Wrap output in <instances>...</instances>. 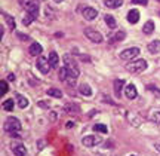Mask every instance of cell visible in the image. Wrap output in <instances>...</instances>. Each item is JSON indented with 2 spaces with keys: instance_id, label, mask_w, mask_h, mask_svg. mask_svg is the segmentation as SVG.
Returning a JSON list of instances; mask_svg holds the SVG:
<instances>
[{
  "instance_id": "8d00e7d4",
  "label": "cell",
  "mask_w": 160,
  "mask_h": 156,
  "mask_svg": "<svg viewBox=\"0 0 160 156\" xmlns=\"http://www.w3.org/2000/svg\"><path fill=\"white\" fill-rule=\"evenodd\" d=\"M154 149H156V150H157V152H159V153H160V144H159V143H156V144H154Z\"/></svg>"
},
{
  "instance_id": "7c38bea8",
  "label": "cell",
  "mask_w": 160,
  "mask_h": 156,
  "mask_svg": "<svg viewBox=\"0 0 160 156\" xmlns=\"http://www.w3.org/2000/svg\"><path fill=\"white\" fill-rule=\"evenodd\" d=\"M128 21L131 24H137L139 21V12L137 9H131L129 13H128Z\"/></svg>"
},
{
  "instance_id": "e575fe53",
  "label": "cell",
  "mask_w": 160,
  "mask_h": 156,
  "mask_svg": "<svg viewBox=\"0 0 160 156\" xmlns=\"http://www.w3.org/2000/svg\"><path fill=\"white\" fill-rule=\"evenodd\" d=\"M51 121L52 122L57 121V113H55V112H51Z\"/></svg>"
},
{
  "instance_id": "d6a6232c",
  "label": "cell",
  "mask_w": 160,
  "mask_h": 156,
  "mask_svg": "<svg viewBox=\"0 0 160 156\" xmlns=\"http://www.w3.org/2000/svg\"><path fill=\"white\" fill-rule=\"evenodd\" d=\"M132 3H133V5H142V6H145V5H147V0H132Z\"/></svg>"
},
{
  "instance_id": "836d02e7",
  "label": "cell",
  "mask_w": 160,
  "mask_h": 156,
  "mask_svg": "<svg viewBox=\"0 0 160 156\" xmlns=\"http://www.w3.org/2000/svg\"><path fill=\"white\" fill-rule=\"evenodd\" d=\"M39 106L42 109H46V107H49V103H46V101H39Z\"/></svg>"
},
{
  "instance_id": "d590c367",
  "label": "cell",
  "mask_w": 160,
  "mask_h": 156,
  "mask_svg": "<svg viewBox=\"0 0 160 156\" xmlns=\"http://www.w3.org/2000/svg\"><path fill=\"white\" fill-rule=\"evenodd\" d=\"M67 128H73L74 127V122H67V125H65Z\"/></svg>"
},
{
  "instance_id": "8992f818",
  "label": "cell",
  "mask_w": 160,
  "mask_h": 156,
  "mask_svg": "<svg viewBox=\"0 0 160 156\" xmlns=\"http://www.w3.org/2000/svg\"><path fill=\"white\" fill-rule=\"evenodd\" d=\"M51 63H49V58L46 57H39L37 58V69L43 73V75H46V73H49L51 71Z\"/></svg>"
},
{
  "instance_id": "9a60e30c",
  "label": "cell",
  "mask_w": 160,
  "mask_h": 156,
  "mask_svg": "<svg viewBox=\"0 0 160 156\" xmlns=\"http://www.w3.org/2000/svg\"><path fill=\"white\" fill-rule=\"evenodd\" d=\"M123 86H125V81H123V79H117V81H114V92H116V97H119V98H120V92H122Z\"/></svg>"
},
{
  "instance_id": "6da1fadb",
  "label": "cell",
  "mask_w": 160,
  "mask_h": 156,
  "mask_svg": "<svg viewBox=\"0 0 160 156\" xmlns=\"http://www.w3.org/2000/svg\"><path fill=\"white\" fill-rule=\"evenodd\" d=\"M64 63H65V69H67V71H68V77H73V79L79 77L80 69H79L77 63H76L73 58L70 57V55H64Z\"/></svg>"
},
{
  "instance_id": "5bb4252c",
  "label": "cell",
  "mask_w": 160,
  "mask_h": 156,
  "mask_svg": "<svg viewBox=\"0 0 160 156\" xmlns=\"http://www.w3.org/2000/svg\"><path fill=\"white\" fill-rule=\"evenodd\" d=\"M80 106L79 104H67L65 106V112L67 113H70V115H77V113H80Z\"/></svg>"
},
{
  "instance_id": "8fae6325",
  "label": "cell",
  "mask_w": 160,
  "mask_h": 156,
  "mask_svg": "<svg viewBox=\"0 0 160 156\" xmlns=\"http://www.w3.org/2000/svg\"><path fill=\"white\" fill-rule=\"evenodd\" d=\"M125 37H126L125 31H116V33H113V34L108 37V42H110V43H116V42L123 40Z\"/></svg>"
},
{
  "instance_id": "ac0fdd59",
  "label": "cell",
  "mask_w": 160,
  "mask_h": 156,
  "mask_svg": "<svg viewBox=\"0 0 160 156\" xmlns=\"http://www.w3.org/2000/svg\"><path fill=\"white\" fill-rule=\"evenodd\" d=\"M80 92H82V95H85V97H91L92 88L89 86L88 83H82V85H80Z\"/></svg>"
},
{
  "instance_id": "484cf974",
  "label": "cell",
  "mask_w": 160,
  "mask_h": 156,
  "mask_svg": "<svg viewBox=\"0 0 160 156\" xmlns=\"http://www.w3.org/2000/svg\"><path fill=\"white\" fill-rule=\"evenodd\" d=\"M13 100L9 98V100H6V101H3V110H6V112H12L13 110Z\"/></svg>"
},
{
  "instance_id": "74e56055",
  "label": "cell",
  "mask_w": 160,
  "mask_h": 156,
  "mask_svg": "<svg viewBox=\"0 0 160 156\" xmlns=\"http://www.w3.org/2000/svg\"><path fill=\"white\" fill-rule=\"evenodd\" d=\"M8 79H9V81H15V76H13V75H9V76H8Z\"/></svg>"
},
{
  "instance_id": "4316f807",
  "label": "cell",
  "mask_w": 160,
  "mask_h": 156,
  "mask_svg": "<svg viewBox=\"0 0 160 156\" xmlns=\"http://www.w3.org/2000/svg\"><path fill=\"white\" fill-rule=\"evenodd\" d=\"M27 12H28V13H31L34 19H37V17H39V3H37V5H34V6H31L30 9H27Z\"/></svg>"
},
{
  "instance_id": "ffe728a7",
  "label": "cell",
  "mask_w": 160,
  "mask_h": 156,
  "mask_svg": "<svg viewBox=\"0 0 160 156\" xmlns=\"http://www.w3.org/2000/svg\"><path fill=\"white\" fill-rule=\"evenodd\" d=\"M48 58H49V63H51L52 67H58V63H59V57H58L57 52H51Z\"/></svg>"
},
{
  "instance_id": "3957f363",
  "label": "cell",
  "mask_w": 160,
  "mask_h": 156,
  "mask_svg": "<svg viewBox=\"0 0 160 156\" xmlns=\"http://www.w3.org/2000/svg\"><path fill=\"white\" fill-rule=\"evenodd\" d=\"M5 131L6 133H18V131H21V122L18 121L17 117H13V116H11V117H8L5 122Z\"/></svg>"
},
{
  "instance_id": "1f68e13d",
  "label": "cell",
  "mask_w": 160,
  "mask_h": 156,
  "mask_svg": "<svg viewBox=\"0 0 160 156\" xmlns=\"http://www.w3.org/2000/svg\"><path fill=\"white\" fill-rule=\"evenodd\" d=\"M147 89H148V91H154L156 95H157V97H160V91L156 86H153V85H148V86H147Z\"/></svg>"
},
{
  "instance_id": "9c48e42d",
  "label": "cell",
  "mask_w": 160,
  "mask_h": 156,
  "mask_svg": "<svg viewBox=\"0 0 160 156\" xmlns=\"http://www.w3.org/2000/svg\"><path fill=\"white\" fill-rule=\"evenodd\" d=\"M125 95H126V98L128 100H133V98H137V95H138V91H137V86L135 85H126L125 88Z\"/></svg>"
},
{
  "instance_id": "7402d4cb",
  "label": "cell",
  "mask_w": 160,
  "mask_h": 156,
  "mask_svg": "<svg viewBox=\"0 0 160 156\" xmlns=\"http://www.w3.org/2000/svg\"><path fill=\"white\" fill-rule=\"evenodd\" d=\"M13 153H15V156H25L27 155V149H25L22 144L15 146V147H13Z\"/></svg>"
},
{
  "instance_id": "d4e9b609",
  "label": "cell",
  "mask_w": 160,
  "mask_h": 156,
  "mask_svg": "<svg viewBox=\"0 0 160 156\" xmlns=\"http://www.w3.org/2000/svg\"><path fill=\"white\" fill-rule=\"evenodd\" d=\"M93 131H97V133H102V134H107L108 133V128L102 125V123H95L93 125Z\"/></svg>"
},
{
  "instance_id": "5b68a950",
  "label": "cell",
  "mask_w": 160,
  "mask_h": 156,
  "mask_svg": "<svg viewBox=\"0 0 160 156\" xmlns=\"http://www.w3.org/2000/svg\"><path fill=\"white\" fill-rule=\"evenodd\" d=\"M85 36L91 42H93V43H101V42H102V36H101V33L97 31V30H93V29H89V27L85 29Z\"/></svg>"
},
{
  "instance_id": "60d3db41",
  "label": "cell",
  "mask_w": 160,
  "mask_h": 156,
  "mask_svg": "<svg viewBox=\"0 0 160 156\" xmlns=\"http://www.w3.org/2000/svg\"><path fill=\"white\" fill-rule=\"evenodd\" d=\"M42 2H45V0H42Z\"/></svg>"
},
{
  "instance_id": "83f0119b",
  "label": "cell",
  "mask_w": 160,
  "mask_h": 156,
  "mask_svg": "<svg viewBox=\"0 0 160 156\" xmlns=\"http://www.w3.org/2000/svg\"><path fill=\"white\" fill-rule=\"evenodd\" d=\"M31 21H34V18H33V15H31V13H28V12H27V13L22 17V24H24V25H30V24H31Z\"/></svg>"
},
{
  "instance_id": "603a6c76",
  "label": "cell",
  "mask_w": 160,
  "mask_h": 156,
  "mask_svg": "<svg viewBox=\"0 0 160 156\" xmlns=\"http://www.w3.org/2000/svg\"><path fill=\"white\" fill-rule=\"evenodd\" d=\"M2 15H3V18H5V21H6V24H8V25H9V29H15V19H13V18L11 17V15H8V13H6V12H3V13H2Z\"/></svg>"
},
{
  "instance_id": "f546056e",
  "label": "cell",
  "mask_w": 160,
  "mask_h": 156,
  "mask_svg": "<svg viewBox=\"0 0 160 156\" xmlns=\"http://www.w3.org/2000/svg\"><path fill=\"white\" fill-rule=\"evenodd\" d=\"M67 77H68V71H67V69H65V67L59 69V81H65Z\"/></svg>"
},
{
  "instance_id": "7a4b0ae2",
  "label": "cell",
  "mask_w": 160,
  "mask_h": 156,
  "mask_svg": "<svg viewBox=\"0 0 160 156\" xmlns=\"http://www.w3.org/2000/svg\"><path fill=\"white\" fill-rule=\"evenodd\" d=\"M126 69L129 73H141L147 69V61L145 60H135V61H131V63L126 65Z\"/></svg>"
},
{
  "instance_id": "ab89813d",
  "label": "cell",
  "mask_w": 160,
  "mask_h": 156,
  "mask_svg": "<svg viewBox=\"0 0 160 156\" xmlns=\"http://www.w3.org/2000/svg\"><path fill=\"white\" fill-rule=\"evenodd\" d=\"M131 156H135V155H131Z\"/></svg>"
},
{
  "instance_id": "d6986e66",
  "label": "cell",
  "mask_w": 160,
  "mask_h": 156,
  "mask_svg": "<svg viewBox=\"0 0 160 156\" xmlns=\"http://www.w3.org/2000/svg\"><path fill=\"white\" fill-rule=\"evenodd\" d=\"M107 8H111V9H114V8H119V6L123 5V0H105L104 2Z\"/></svg>"
},
{
  "instance_id": "e0dca14e",
  "label": "cell",
  "mask_w": 160,
  "mask_h": 156,
  "mask_svg": "<svg viewBox=\"0 0 160 156\" xmlns=\"http://www.w3.org/2000/svg\"><path fill=\"white\" fill-rule=\"evenodd\" d=\"M17 103H18V106H19L21 109L28 107V100L25 98L24 95H21V94H17Z\"/></svg>"
},
{
  "instance_id": "f1b7e54d",
  "label": "cell",
  "mask_w": 160,
  "mask_h": 156,
  "mask_svg": "<svg viewBox=\"0 0 160 156\" xmlns=\"http://www.w3.org/2000/svg\"><path fill=\"white\" fill-rule=\"evenodd\" d=\"M150 121L157 123V125H160V112H153L151 116H150Z\"/></svg>"
},
{
  "instance_id": "277c9868",
  "label": "cell",
  "mask_w": 160,
  "mask_h": 156,
  "mask_svg": "<svg viewBox=\"0 0 160 156\" xmlns=\"http://www.w3.org/2000/svg\"><path fill=\"white\" fill-rule=\"evenodd\" d=\"M139 55V49L138 48H129V49H125V51L120 52V60L123 61H131L135 57Z\"/></svg>"
},
{
  "instance_id": "2e32d148",
  "label": "cell",
  "mask_w": 160,
  "mask_h": 156,
  "mask_svg": "<svg viewBox=\"0 0 160 156\" xmlns=\"http://www.w3.org/2000/svg\"><path fill=\"white\" fill-rule=\"evenodd\" d=\"M148 51L151 54H157L160 52V40H153L148 43Z\"/></svg>"
},
{
  "instance_id": "52a82bcc",
  "label": "cell",
  "mask_w": 160,
  "mask_h": 156,
  "mask_svg": "<svg viewBox=\"0 0 160 156\" xmlns=\"http://www.w3.org/2000/svg\"><path fill=\"white\" fill-rule=\"evenodd\" d=\"M82 143H83V146H86V147H93V146H97L101 143V138L97 137V135H86V137H83Z\"/></svg>"
},
{
  "instance_id": "30bf717a",
  "label": "cell",
  "mask_w": 160,
  "mask_h": 156,
  "mask_svg": "<svg viewBox=\"0 0 160 156\" xmlns=\"http://www.w3.org/2000/svg\"><path fill=\"white\" fill-rule=\"evenodd\" d=\"M42 51H43V48H42V45L40 43H33V45H30V55H33V57H40V54H42Z\"/></svg>"
},
{
  "instance_id": "44dd1931",
  "label": "cell",
  "mask_w": 160,
  "mask_h": 156,
  "mask_svg": "<svg viewBox=\"0 0 160 156\" xmlns=\"http://www.w3.org/2000/svg\"><path fill=\"white\" fill-rule=\"evenodd\" d=\"M104 21H105V24L108 25L110 29H116V27H117V23H116L114 17H111V15H105V17H104Z\"/></svg>"
},
{
  "instance_id": "f35d334b",
  "label": "cell",
  "mask_w": 160,
  "mask_h": 156,
  "mask_svg": "<svg viewBox=\"0 0 160 156\" xmlns=\"http://www.w3.org/2000/svg\"><path fill=\"white\" fill-rule=\"evenodd\" d=\"M55 2H57V3H61V2H62V0H55Z\"/></svg>"
},
{
  "instance_id": "cb8c5ba5",
  "label": "cell",
  "mask_w": 160,
  "mask_h": 156,
  "mask_svg": "<svg viewBox=\"0 0 160 156\" xmlns=\"http://www.w3.org/2000/svg\"><path fill=\"white\" fill-rule=\"evenodd\" d=\"M48 95H51L53 98H61V97H62V92H61L59 89H57V88H49V89H48Z\"/></svg>"
},
{
  "instance_id": "ba28073f",
  "label": "cell",
  "mask_w": 160,
  "mask_h": 156,
  "mask_svg": "<svg viewBox=\"0 0 160 156\" xmlns=\"http://www.w3.org/2000/svg\"><path fill=\"white\" fill-rule=\"evenodd\" d=\"M83 17L88 19V21H92V19H95L98 17V11L95 8H91V6H88L83 9Z\"/></svg>"
},
{
  "instance_id": "4fadbf2b",
  "label": "cell",
  "mask_w": 160,
  "mask_h": 156,
  "mask_svg": "<svg viewBox=\"0 0 160 156\" xmlns=\"http://www.w3.org/2000/svg\"><path fill=\"white\" fill-rule=\"evenodd\" d=\"M154 29H156L154 21H147L142 27V33H145V34H151V33H154Z\"/></svg>"
},
{
  "instance_id": "4dcf8cb0",
  "label": "cell",
  "mask_w": 160,
  "mask_h": 156,
  "mask_svg": "<svg viewBox=\"0 0 160 156\" xmlns=\"http://www.w3.org/2000/svg\"><path fill=\"white\" fill-rule=\"evenodd\" d=\"M0 86H2V92H0V94H2V95H5V94L8 92V85H6V82L2 81V82H0Z\"/></svg>"
}]
</instances>
